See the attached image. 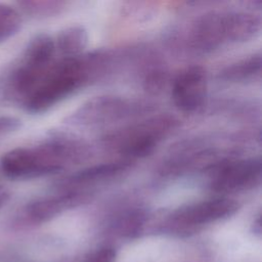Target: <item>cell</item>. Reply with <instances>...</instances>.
Wrapping results in <instances>:
<instances>
[{"label":"cell","mask_w":262,"mask_h":262,"mask_svg":"<svg viewBox=\"0 0 262 262\" xmlns=\"http://www.w3.org/2000/svg\"><path fill=\"white\" fill-rule=\"evenodd\" d=\"M261 28V17L254 12L209 11L168 28L163 34V43L178 56H207L256 39Z\"/></svg>","instance_id":"cell-1"},{"label":"cell","mask_w":262,"mask_h":262,"mask_svg":"<svg viewBox=\"0 0 262 262\" xmlns=\"http://www.w3.org/2000/svg\"><path fill=\"white\" fill-rule=\"evenodd\" d=\"M55 42L50 35L40 33L31 38L5 77V96L21 104L55 61Z\"/></svg>","instance_id":"cell-2"},{"label":"cell","mask_w":262,"mask_h":262,"mask_svg":"<svg viewBox=\"0 0 262 262\" xmlns=\"http://www.w3.org/2000/svg\"><path fill=\"white\" fill-rule=\"evenodd\" d=\"M69 155L70 148L59 141L38 147H17L2 155L0 168L9 179H30L58 172Z\"/></svg>","instance_id":"cell-3"},{"label":"cell","mask_w":262,"mask_h":262,"mask_svg":"<svg viewBox=\"0 0 262 262\" xmlns=\"http://www.w3.org/2000/svg\"><path fill=\"white\" fill-rule=\"evenodd\" d=\"M149 105L118 95H99L84 102L70 117L73 124L93 126L120 121L139 114Z\"/></svg>","instance_id":"cell-4"},{"label":"cell","mask_w":262,"mask_h":262,"mask_svg":"<svg viewBox=\"0 0 262 262\" xmlns=\"http://www.w3.org/2000/svg\"><path fill=\"white\" fill-rule=\"evenodd\" d=\"M176 121L170 116H157L132 125L111 136V143L129 157L148 155L162 136L174 128Z\"/></svg>","instance_id":"cell-5"},{"label":"cell","mask_w":262,"mask_h":262,"mask_svg":"<svg viewBox=\"0 0 262 262\" xmlns=\"http://www.w3.org/2000/svg\"><path fill=\"white\" fill-rule=\"evenodd\" d=\"M124 70L131 71L149 93H159L169 81V67L165 58L148 45L125 47Z\"/></svg>","instance_id":"cell-6"},{"label":"cell","mask_w":262,"mask_h":262,"mask_svg":"<svg viewBox=\"0 0 262 262\" xmlns=\"http://www.w3.org/2000/svg\"><path fill=\"white\" fill-rule=\"evenodd\" d=\"M238 204L226 198L201 201L175 211L169 218V225L177 230H188L232 216Z\"/></svg>","instance_id":"cell-7"},{"label":"cell","mask_w":262,"mask_h":262,"mask_svg":"<svg viewBox=\"0 0 262 262\" xmlns=\"http://www.w3.org/2000/svg\"><path fill=\"white\" fill-rule=\"evenodd\" d=\"M208 96V74L200 64L179 71L171 82V97L175 106L184 113L200 110Z\"/></svg>","instance_id":"cell-8"},{"label":"cell","mask_w":262,"mask_h":262,"mask_svg":"<svg viewBox=\"0 0 262 262\" xmlns=\"http://www.w3.org/2000/svg\"><path fill=\"white\" fill-rule=\"evenodd\" d=\"M262 164L258 158L223 163L214 169L210 186L218 192H238L259 184Z\"/></svg>","instance_id":"cell-9"},{"label":"cell","mask_w":262,"mask_h":262,"mask_svg":"<svg viewBox=\"0 0 262 262\" xmlns=\"http://www.w3.org/2000/svg\"><path fill=\"white\" fill-rule=\"evenodd\" d=\"M84 193L78 190H66L58 194L41 198L29 203L23 211L24 221L40 224L49 221L68 209L78 206Z\"/></svg>","instance_id":"cell-10"},{"label":"cell","mask_w":262,"mask_h":262,"mask_svg":"<svg viewBox=\"0 0 262 262\" xmlns=\"http://www.w3.org/2000/svg\"><path fill=\"white\" fill-rule=\"evenodd\" d=\"M261 69L262 55L255 52L224 66L217 73V79L233 84L249 83L260 78Z\"/></svg>","instance_id":"cell-11"},{"label":"cell","mask_w":262,"mask_h":262,"mask_svg":"<svg viewBox=\"0 0 262 262\" xmlns=\"http://www.w3.org/2000/svg\"><path fill=\"white\" fill-rule=\"evenodd\" d=\"M88 41V31L78 25L62 29L54 39L56 52L61 57H74L84 53Z\"/></svg>","instance_id":"cell-12"},{"label":"cell","mask_w":262,"mask_h":262,"mask_svg":"<svg viewBox=\"0 0 262 262\" xmlns=\"http://www.w3.org/2000/svg\"><path fill=\"white\" fill-rule=\"evenodd\" d=\"M159 10L160 0H119V11L130 23L150 21L158 15Z\"/></svg>","instance_id":"cell-13"},{"label":"cell","mask_w":262,"mask_h":262,"mask_svg":"<svg viewBox=\"0 0 262 262\" xmlns=\"http://www.w3.org/2000/svg\"><path fill=\"white\" fill-rule=\"evenodd\" d=\"M129 167V164L125 162L108 163L103 165H97L84 169L68 179V183L72 185H86L90 183L99 182L101 180L114 177Z\"/></svg>","instance_id":"cell-14"},{"label":"cell","mask_w":262,"mask_h":262,"mask_svg":"<svg viewBox=\"0 0 262 262\" xmlns=\"http://www.w3.org/2000/svg\"><path fill=\"white\" fill-rule=\"evenodd\" d=\"M26 14L35 18H50L59 15L67 7L69 0H15Z\"/></svg>","instance_id":"cell-15"},{"label":"cell","mask_w":262,"mask_h":262,"mask_svg":"<svg viewBox=\"0 0 262 262\" xmlns=\"http://www.w3.org/2000/svg\"><path fill=\"white\" fill-rule=\"evenodd\" d=\"M23 24L19 12L13 7L0 3V43L17 34Z\"/></svg>","instance_id":"cell-16"},{"label":"cell","mask_w":262,"mask_h":262,"mask_svg":"<svg viewBox=\"0 0 262 262\" xmlns=\"http://www.w3.org/2000/svg\"><path fill=\"white\" fill-rule=\"evenodd\" d=\"M116 251L113 247L104 246L91 252L84 262H115Z\"/></svg>","instance_id":"cell-17"},{"label":"cell","mask_w":262,"mask_h":262,"mask_svg":"<svg viewBox=\"0 0 262 262\" xmlns=\"http://www.w3.org/2000/svg\"><path fill=\"white\" fill-rule=\"evenodd\" d=\"M21 123L17 118L10 116H1L0 117V136L8 134L12 131H15L20 127Z\"/></svg>","instance_id":"cell-18"},{"label":"cell","mask_w":262,"mask_h":262,"mask_svg":"<svg viewBox=\"0 0 262 262\" xmlns=\"http://www.w3.org/2000/svg\"><path fill=\"white\" fill-rule=\"evenodd\" d=\"M224 0H182V6L186 9H194L199 7H206L220 3Z\"/></svg>","instance_id":"cell-19"},{"label":"cell","mask_w":262,"mask_h":262,"mask_svg":"<svg viewBox=\"0 0 262 262\" xmlns=\"http://www.w3.org/2000/svg\"><path fill=\"white\" fill-rule=\"evenodd\" d=\"M245 7L254 11H258L261 9V0H242Z\"/></svg>","instance_id":"cell-20"},{"label":"cell","mask_w":262,"mask_h":262,"mask_svg":"<svg viewBox=\"0 0 262 262\" xmlns=\"http://www.w3.org/2000/svg\"><path fill=\"white\" fill-rule=\"evenodd\" d=\"M8 199H9L8 192L0 187V208L3 207L8 202Z\"/></svg>","instance_id":"cell-21"}]
</instances>
